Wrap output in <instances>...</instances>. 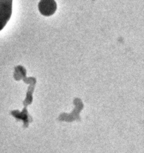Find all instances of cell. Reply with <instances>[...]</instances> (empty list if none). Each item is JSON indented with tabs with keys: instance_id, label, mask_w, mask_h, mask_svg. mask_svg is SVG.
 Wrapping results in <instances>:
<instances>
[{
	"instance_id": "cell-1",
	"label": "cell",
	"mask_w": 144,
	"mask_h": 153,
	"mask_svg": "<svg viewBox=\"0 0 144 153\" xmlns=\"http://www.w3.org/2000/svg\"><path fill=\"white\" fill-rule=\"evenodd\" d=\"M12 10V0H0V31L10 20Z\"/></svg>"
},
{
	"instance_id": "cell-2",
	"label": "cell",
	"mask_w": 144,
	"mask_h": 153,
	"mask_svg": "<svg viewBox=\"0 0 144 153\" xmlns=\"http://www.w3.org/2000/svg\"><path fill=\"white\" fill-rule=\"evenodd\" d=\"M38 8L42 15L50 16L56 11L57 3L54 0H40Z\"/></svg>"
}]
</instances>
